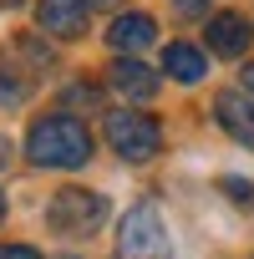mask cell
Listing matches in <instances>:
<instances>
[{
    "instance_id": "cell-17",
    "label": "cell",
    "mask_w": 254,
    "mask_h": 259,
    "mask_svg": "<svg viewBox=\"0 0 254 259\" xmlns=\"http://www.w3.org/2000/svg\"><path fill=\"white\" fill-rule=\"evenodd\" d=\"M56 259H76V254H56Z\"/></svg>"
},
{
    "instance_id": "cell-9",
    "label": "cell",
    "mask_w": 254,
    "mask_h": 259,
    "mask_svg": "<svg viewBox=\"0 0 254 259\" xmlns=\"http://www.w3.org/2000/svg\"><path fill=\"white\" fill-rule=\"evenodd\" d=\"M153 36H158V26H153V16H143V11L117 16V21H112V31H107V41H112V51H117V56H138L143 46H153Z\"/></svg>"
},
{
    "instance_id": "cell-13",
    "label": "cell",
    "mask_w": 254,
    "mask_h": 259,
    "mask_svg": "<svg viewBox=\"0 0 254 259\" xmlns=\"http://www.w3.org/2000/svg\"><path fill=\"white\" fill-rule=\"evenodd\" d=\"M173 11H178V16H203L208 0H173Z\"/></svg>"
},
{
    "instance_id": "cell-4",
    "label": "cell",
    "mask_w": 254,
    "mask_h": 259,
    "mask_svg": "<svg viewBox=\"0 0 254 259\" xmlns=\"http://www.w3.org/2000/svg\"><path fill=\"white\" fill-rule=\"evenodd\" d=\"M117 254L122 259H168V229H163V219H158L153 203H143V208H133L122 219Z\"/></svg>"
},
{
    "instance_id": "cell-15",
    "label": "cell",
    "mask_w": 254,
    "mask_h": 259,
    "mask_svg": "<svg viewBox=\"0 0 254 259\" xmlns=\"http://www.w3.org/2000/svg\"><path fill=\"white\" fill-rule=\"evenodd\" d=\"M87 6H92V11H112V6H117V0H87Z\"/></svg>"
},
{
    "instance_id": "cell-12",
    "label": "cell",
    "mask_w": 254,
    "mask_h": 259,
    "mask_svg": "<svg viewBox=\"0 0 254 259\" xmlns=\"http://www.w3.org/2000/svg\"><path fill=\"white\" fill-rule=\"evenodd\" d=\"M0 259H41L31 244H0Z\"/></svg>"
},
{
    "instance_id": "cell-11",
    "label": "cell",
    "mask_w": 254,
    "mask_h": 259,
    "mask_svg": "<svg viewBox=\"0 0 254 259\" xmlns=\"http://www.w3.org/2000/svg\"><path fill=\"white\" fill-rule=\"evenodd\" d=\"M224 193H229L234 203H254V188H249L244 178H224Z\"/></svg>"
},
{
    "instance_id": "cell-16",
    "label": "cell",
    "mask_w": 254,
    "mask_h": 259,
    "mask_svg": "<svg viewBox=\"0 0 254 259\" xmlns=\"http://www.w3.org/2000/svg\"><path fill=\"white\" fill-rule=\"evenodd\" d=\"M0 224H6V193H0Z\"/></svg>"
},
{
    "instance_id": "cell-6",
    "label": "cell",
    "mask_w": 254,
    "mask_h": 259,
    "mask_svg": "<svg viewBox=\"0 0 254 259\" xmlns=\"http://www.w3.org/2000/svg\"><path fill=\"white\" fill-rule=\"evenodd\" d=\"M87 0H36V21H41V31L46 36H56V41H71V36H81L87 31Z\"/></svg>"
},
{
    "instance_id": "cell-1",
    "label": "cell",
    "mask_w": 254,
    "mask_h": 259,
    "mask_svg": "<svg viewBox=\"0 0 254 259\" xmlns=\"http://www.w3.org/2000/svg\"><path fill=\"white\" fill-rule=\"evenodd\" d=\"M26 153L41 168H81L92 158V133L76 117H36L31 133H26Z\"/></svg>"
},
{
    "instance_id": "cell-14",
    "label": "cell",
    "mask_w": 254,
    "mask_h": 259,
    "mask_svg": "<svg viewBox=\"0 0 254 259\" xmlns=\"http://www.w3.org/2000/svg\"><path fill=\"white\" fill-rule=\"evenodd\" d=\"M244 92H249V97H254V61H249V66H244Z\"/></svg>"
},
{
    "instance_id": "cell-3",
    "label": "cell",
    "mask_w": 254,
    "mask_h": 259,
    "mask_svg": "<svg viewBox=\"0 0 254 259\" xmlns=\"http://www.w3.org/2000/svg\"><path fill=\"white\" fill-rule=\"evenodd\" d=\"M107 219V198L92 188H56L46 203V229L56 234H87Z\"/></svg>"
},
{
    "instance_id": "cell-7",
    "label": "cell",
    "mask_w": 254,
    "mask_h": 259,
    "mask_svg": "<svg viewBox=\"0 0 254 259\" xmlns=\"http://www.w3.org/2000/svg\"><path fill=\"white\" fill-rule=\"evenodd\" d=\"M214 117L229 138H239L249 153H254V97L249 92H219L214 97Z\"/></svg>"
},
{
    "instance_id": "cell-5",
    "label": "cell",
    "mask_w": 254,
    "mask_h": 259,
    "mask_svg": "<svg viewBox=\"0 0 254 259\" xmlns=\"http://www.w3.org/2000/svg\"><path fill=\"white\" fill-rule=\"evenodd\" d=\"M107 87H112L117 97H127V102H153L163 81H158V71L143 66L138 56H117V61L107 66Z\"/></svg>"
},
{
    "instance_id": "cell-8",
    "label": "cell",
    "mask_w": 254,
    "mask_h": 259,
    "mask_svg": "<svg viewBox=\"0 0 254 259\" xmlns=\"http://www.w3.org/2000/svg\"><path fill=\"white\" fill-rule=\"evenodd\" d=\"M249 41H254V31H249L244 16H234V11L208 16V51H214V56H244Z\"/></svg>"
},
{
    "instance_id": "cell-2",
    "label": "cell",
    "mask_w": 254,
    "mask_h": 259,
    "mask_svg": "<svg viewBox=\"0 0 254 259\" xmlns=\"http://www.w3.org/2000/svg\"><path fill=\"white\" fill-rule=\"evenodd\" d=\"M107 143H112V153L122 163H148L163 148V127L148 112H127L122 107V112H107Z\"/></svg>"
},
{
    "instance_id": "cell-10",
    "label": "cell",
    "mask_w": 254,
    "mask_h": 259,
    "mask_svg": "<svg viewBox=\"0 0 254 259\" xmlns=\"http://www.w3.org/2000/svg\"><path fill=\"white\" fill-rule=\"evenodd\" d=\"M163 71H168L173 81L193 87V81L208 71V61H203V51H198V46H188V41H173V46L163 51Z\"/></svg>"
}]
</instances>
